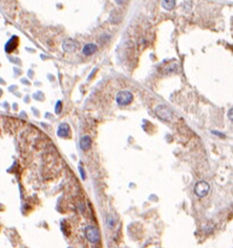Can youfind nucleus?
Listing matches in <instances>:
<instances>
[{
  "label": "nucleus",
  "instance_id": "1a4fd4ad",
  "mask_svg": "<svg viewBox=\"0 0 233 248\" xmlns=\"http://www.w3.org/2000/svg\"><path fill=\"white\" fill-rule=\"evenodd\" d=\"M161 5L166 11H170L176 6V0H162Z\"/></svg>",
  "mask_w": 233,
  "mask_h": 248
},
{
  "label": "nucleus",
  "instance_id": "39448f33",
  "mask_svg": "<svg viewBox=\"0 0 233 248\" xmlns=\"http://www.w3.org/2000/svg\"><path fill=\"white\" fill-rule=\"evenodd\" d=\"M77 47H78V44L74 40H66L63 43V49L65 51H70L72 53V51H75V50L77 49Z\"/></svg>",
  "mask_w": 233,
  "mask_h": 248
},
{
  "label": "nucleus",
  "instance_id": "20e7f679",
  "mask_svg": "<svg viewBox=\"0 0 233 248\" xmlns=\"http://www.w3.org/2000/svg\"><path fill=\"white\" fill-rule=\"evenodd\" d=\"M156 113L158 114V116L160 118L164 119V120H170L171 118L170 110L166 107V106H159V107H156Z\"/></svg>",
  "mask_w": 233,
  "mask_h": 248
},
{
  "label": "nucleus",
  "instance_id": "f8f14e48",
  "mask_svg": "<svg viewBox=\"0 0 233 248\" xmlns=\"http://www.w3.org/2000/svg\"><path fill=\"white\" fill-rule=\"evenodd\" d=\"M126 0H117V2L119 3V4H123V3L125 2Z\"/></svg>",
  "mask_w": 233,
  "mask_h": 248
},
{
  "label": "nucleus",
  "instance_id": "9d476101",
  "mask_svg": "<svg viewBox=\"0 0 233 248\" xmlns=\"http://www.w3.org/2000/svg\"><path fill=\"white\" fill-rule=\"evenodd\" d=\"M16 37H14V38L12 39V40L9 41V43L6 44V46H5V49H6L7 53H10V51H12V50H14L15 48H16V46H17V41L14 43V40Z\"/></svg>",
  "mask_w": 233,
  "mask_h": 248
},
{
  "label": "nucleus",
  "instance_id": "423d86ee",
  "mask_svg": "<svg viewBox=\"0 0 233 248\" xmlns=\"http://www.w3.org/2000/svg\"><path fill=\"white\" fill-rule=\"evenodd\" d=\"M91 146V139L90 137H89L88 135H85L83 136L81 138V140H80V147H81L82 150H88L89 148H90Z\"/></svg>",
  "mask_w": 233,
  "mask_h": 248
},
{
  "label": "nucleus",
  "instance_id": "0eeeda50",
  "mask_svg": "<svg viewBox=\"0 0 233 248\" xmlns=\"http://www.w3.org/2000/svg\"><path fill=\"white\" fill-rule=\"evenodd\" d=\"M96 50H97V46L95 45V44H92V43L86 44V45L84 46V48H83V55L91 56L96 53Z\"/></svg>",
  "mask_w": 233,
  "mask_h": 248
},
{
  "label": "nucleus",
  "instance_id": "f03ea898",
  "mask_svg": "<svg viewBox=\"0 0 233 248\" xmlns=\"http://www.w3.org/2000/svg\"><path fill=\"white\" fill-rule=\"evenodd\" d=\"M85 232H86L87 240L91 243H96L100 240V232H99V229L96 226H91V225L87 226Z\"/></svg>",
  "mask_w": 233,
  "mask_h": 248
},
{
  "label": "nucleus",
  "instance_id": "7ed1b4c3",
  "mask_svg": "<svg viewBox=\"0 0 233 248\" xmlns=\"http://www.w3.org/2000/svg\"><path fill=\"white\" fill-rule=\"evenodd\" d=\"M210 191V185L206 181H199L195 184L194 186V193L199 197H205Z\"/></svg>",
  "mask_w": 233,
  "mask_h": 248
},
{
  "label": "nucleus",
  "instance_id": "9b49d317",
  "mask_svg": "<svg viewBox=\"0 0 233 248\" xmlns=\"http://www.w3.org/2000/svg\"><path fill=\"white\" fill-rule=\"evenodd\" d=\"M60 106H62V105H61V102H58L57 103V107H56V112H57V113L60 112Z\"/></svg>",
  "mask_w": 233,
  "mask_h": 248
},
{
  "label": "nucleus",
  "instance_id": "6e6552de",
  "mask_svg": "<svg viewBox=\"0 0 233 248\" xmlns=\"http://www.w3.org/2000/svg\"><path fill=\"white\" fill-rule=\"evenodd\" d=\"M70 134V127L66 124H62L59 126V129H58V135L61 136V137H66Z\"/></svg>",
  "mask_w": 233,
  "mask_h": 248
},
{
  "label": "nucleus",
  "instance_id": "f257e3e1",
  "mask_svg": "<svg viewBox=\"0 0 233 248\" xmlns=\"http://www.w3.org/2000/svg\"><path fill=\"white\" fill-rule=\"evenodd\" d=\"M115 100H117V103H118L120 106H127L132 102L133 95H132V93L130 92V91L123 90V91H120V92L117 94Z\"/></svg>",
  "mask_w": 233,
  "mask_h": 248
}]
</instances>
